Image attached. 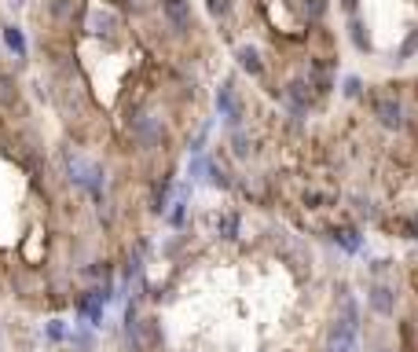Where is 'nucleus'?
I'll return each mask as SVG.
<instances>
[{"label": "nucleus", "mask_w": 418, "mask_h": 352, "mask_svg": "<svg viewBox=\"0 0 418 352\" xmlns=\"http://www.w3.org/2000/svg\"><path fill=\"white\" fill-rule=\"evenodd\" d=\"M323 352H360V305L345 283L337 286V312L326 327Z\"/></svg>", "instance_id": "f257e3e1"}, {"label": "nucleus", "mask_w": 418, "mask_h": 352, "mask_svg": "<svg viewBox=\"0 0 418 352\" xmlns=\"http://www.w3.org/2000/svg\"><path fill=\"white\" fill-rule=\"evenodd\" d=\"M62 165H67V180L74 187H81L88 191L96 202H103V194H107V173H103V165L92 162V158H85V154H77V151H62Z\"/></svg>", "instance_id": "f03ea898"}, {"label": "nucleus", "mask_w": 418, "mask_h": 352, "mask_svg": "<svg viewBox=\"0 0 418 352\" xmlns=\"http://www.w3.org/2000/svg\"><path fill=\"white\" fill-rule=\"evenodd\" d=\"M77 22H81V30L88 37H96V41H117V37H122V15L110 11V8H81Z\"/></svg>", "instance_id": "7ed1b4c3"}, {"label": "nucleus", "mask_w": 418, "mask_h": 352, "mask_svg": "<svg viewBox=\"0 0 418 352\" xmlns=\"http://www.w3.org/2000/svg\"><path fill=\"white\" fill-rule=\"evenodd\" d=\"M128 133H133V143L140 151H158L165 143V121L151 110H140L133 121H128Z\"/></svg>", "instance_id": "20e7f679"}, {"label": "nucleus", "mask_w": 418, "mask_h": 352, "mask_svg": "<svg viewBox=\"0 0 418 352\" xmlns=\"http://www.w3.org/2000/svg\"><path fill=\"white\" fill-rule=\"evenodd\" d=\"M158 8H162V19H165L169 30H173V37H191L194 33L191 0H158Z\"/></svg>", "instance_id": "39448f33"}, {"label": "nucleus", "mask_w": 418, "mask_h": 352, "mask_svg": "<svg viewBox=\"0 0 418 352\" xmlns=\"http://www.w3.org/2000/svg\"><path fill=\"white\" fill-rule=\"evenodd\" d=\"M371 107H374V117L382 128H389V133H400L403 128V107L396 96H374Z\"/></svg>", "instance_id": "423d86ee"}, {"label": "nucleus", "mask_w": 418, "mask_h": 352, "mask_svg": "<svg viewBox=\"0 0 418 352\" xmlns=\"http://www.w3.org/2000/svg\"><path fill=\"white\" fill-rule=\"evenodd\" d=\"M217 110H220V117L231 125V128H239V121H242V103H239V96H235V85L231 81H224L217 88Z\"/></svg>", "instance_id": "0eeeda50"}, {"label": "nucleus", "mask_w": 418, "mask_h": 352, "mask_svg": "<svg viewBox=\"0 0 418 352\" xmlns=\"http://www.w3.org/2000/svg\"><path fill=\"white\" fill-rule=\"evenodd\" d=\"M367 305L378 312V316H396V290L389 283H371L367 286Z\"/></svg>", "instance_id": "6e6552de"}, {"label": "nucleus", "mask_w": 418, "mask_h": 352, "mask_svg": "<svg viewBox=\"0 0 418 352\" xmlns=\"http://www.w3.org/2000/svg\"><path fill=\"white\" fill-rule=\"evenodd\" d=\"M22 107V88H19V77L11 70H0V114Z\"/></svg>", "instance_id": "1a4fd4ad"}, {"label": "nucleus", "mask_w": 418, "mask_h": 352, "mask_svg": "<svg viewBox=\"0 0 418 352\" xmlns=\"http://www.w3.org/2000/svg\"><path fill=\"white\" fill-rule=\"evenodd\" d=\"M286 99H290V107H294V114L301 117L308 107H312V99H316V92H312V85L305 81V77H294L290 85H286Z\"/></svg>", "instance_id": "9d476101"}, {"label": "nucleus", "mask_w": 418, "mask_h": 352, "mask_svg": "<svg viewBox=\"0 0 418 352\" xmlns=\"http://www.w3.org/2000/svg\"><path fill=\"white\" fill-rule=\"evenodd\" d=\"M0 41L8 44V51H11L15 59H26V56H30V44H26V33H22V26H15V22L0 26Z\"/></svg>", "instance_id": "9b49d317"}, {"label": "nucleus", "mask_w": 418, "mask_h": 352, "mask_svg": "<svg viewBox=\"0 0 418 352\" xmlns=\"http://www.w3.org/2000/svg\"><path fill=\"white\" fill-rule=\"evenodd\" d=\"M140 342H143V352H151V349H162V319L158 316H147V319H140Z\"/></svg>", "instance_id": "f8f14e48"}, {"label": "nucleus", "mask_w": 418, "mask_h": 352, "mask_svg": "<svg viewBox=\"0 0 418 352\" xmlns=\"http://www.w3.org/2000/svg\"><path fill=\"white\" fill-rule=\"evenodd\" d=\"M44 8H48V15L56 19V22H74L77 15H81V0H44Z\"/></svg>", "instance_id": "ddd939ff"}, {"label": "nucleus", "mask_w": 418, "mask_h": 352, "mask_svg": "<svg viewBox=\"0 0 418 352\" xmlns=\"http://www.w3.org/2000/svg\"><path fill=\"white\" fill-rule=\"evenodd\" d=\"M235 59H239V67L250 77H265V62H260V51L253 44H239L235 48Z\"/></svg>", "instance_id": "4468645a"}, {"label": "nucleus", "mask_w": 418, "mask_h": 352, "mask_svg": "<svg viewBox=\"0 0 418 352\" xmlns=\"http://www.w3.org/2000/svg\"><path fill=\"white\" fill-rule=\"evenodd\" d=\"M169 191H173V176H165L158 187H154V194H151V213L154 217H162L165 210H169Z\"/></svg>", "instance_id": "2eb2a0df"}, {"label": "nucleus", "mask_w": 418, "mask_h": 352, "mask_svg": "<svg viewBox=\"0 0 418 352\" xmlns=\"http://www.w3.org/2000/svg\"><path fill=\"white\" fill-rule=\"evenodd\" d=\"M217 235H220L224 242L239 239V213H220V217H217Z\"/></svg>", "instance_id": "dca6fc26"}, {"label": "nucleus", "mask_w": 418, "mask_h": 352, "mask_svg": "<svg viewBox=\"0 0 418 352\" xmlns=\"http://www.w3.org/2000/svg\"><path fill=\"white\" fill-rule=\"evenodd\" d=\"M231 154H235L239 162H246V158L253 154V140L246 136L242 128H235V133H231Z\"/></svg>", "instance_id": "f3484780"}, {"label": "nucleus", "mask_w": 418, "mask_h": 352, "mask_svg": "<svg viewBox=\"0 0 418 352\" xmlns=\"http://www.w3.org/2000/svg\"><path fill=\"white\" fill-rule=\"evenodd\" d=\"M349 37H352V44H356V51H371V37H367V26H363L360 19H352V22H349Z\"/></svg>", "instance_id": "a211bd4d"}, {"label": "nucleus", "mask_w": 418, "mask_h": 352, "mask_svg": "<svg viewBox=\"0 0 418 352\" xmlns=\"http://www.w3.org/2000/svg\"><path fill=\"white\" fill-rule=\"evenodd\" d=\"M173 210H169V224L173 228H184V220H187V199L184 194H176V202H169Z\"/></svg>", "instance_id": "6ab92c4d"}, {"label": "nucleus", "mask_w": 418, "mask_h": 352, "mask_svg": "<svg viewBox=\"0 0 418 352\" xmlns=\"http://www.w3.org/2000/svg\"><path fill=\"white\" fill-rule=\"evenodd\" d=\"M334 239H337V246H342V250H349V253H356V250H360V235L352 231V228L334 231Z\"/></svg>", "instance_id": "aec40b11"}, {"label": "nucleus", "mask_w": 418, "mask_h": 352, "mask_svg": "<svg viewBox=\"0 0 418 352\" xmlns=\"http://www.w3.org/2000/svg\"><path fill=\"white\" fill-rule=\"evenodd\" d=\"M231 8H235V0H206V11H209L213 19H228Z\"/></svg>", "instance_id": "412c9836"}, {"label": "nucleus", "mask_w": 418, "mask_h": 352, "mask_svg": "<svg viewBox=\"0 0 418 352\" xmlns=\"http://www.w3.org/2000/svg\"><path fill=\"white\" fill-rule=\"evenodd\" d=\"M342 92H345V99H360L363 96V81H360L356 74H349L345 81H342Z\"/></svg>", "instance_id": "4be33fe9"}, {"label": "nucleus", "mask_w": 418, "mask_h": 352, "mask_svg": "<svg viewBox=\"0 0 418 352\" xmlns=\"http://www.w3.org/2000/svg\"><path fill=\"white\" fill-rule=\"evenodd\" d=\"M356 213H360L363 220H378V206H374L371 199H363V194H356Z\"/></svg>", "instance_id": "5701e85b"}, {"label": "nucleus", "mask_w": 418, "mask_h": 352, "mask_svg": "<svg viewBox=\"0 0 418 352\" xmlns=\"http://www.w3.org/2000/svg\"><path fill=\"white\" fill-rule=\"evenodd\" d=\"M70 342L81 349V352H92V349H96V337L88 334V330H74V334H70Z\"/></svg>", "instance_id": "b1692460"}, {"label": "nucleus", "mask_w": 418, "mask_h": 352, "mask_svg": "<svg viewBox=\"0 0 418 352\" xmlns=\"http://www.w3.org/2000/svg\"><path fill=\"white\" fill-rule=\"evenodd\" d=\"M305 15L312 19V22H316V19H323V11H326V4H323V0H305Z\"/></svg>", "instance_id": "393cba45"}, {"label": "nucleus", "mask_w": 418, "mask_h": 352, "mask_svg": "<svg viewBox=\"0 0 418 352\" xmlns=\"http://www.w3.org/2000/svg\"><path fill=\"white\" fill-rule=\"evenodd\" d=\"M48 337H51V342H67V337H70L67 327H62V319H51L48 323Z\"/></svg>", "instance_id": "a878e982"}, {"label": "nucleus", "mask_w": 418, "mask_h": 352, "mask_svg": "<svg viewBox=\"0 0 418 352\" xmlns=\"http://www.w3.org/2000/svg\"><path fill=\"white\" fill-rule=\"evenodd\" d=\"M342 8H345V11H349V15H352V11H356V8H360V0H342Z\"/></svg>", "instance_id": "bb28decb"}, {"label": "nucleus", "mask_w": 418, "mask_h": 352, "mask_svg": "<svg viewBox=\"0 0 418 352\" xmlns=\"http://www.w3.org/2000/svg\"><path fill=\"white\" fill-rule=\"evenodd\" d=\"M22 4H26V0H8V8H15V11H19Z\"/></svg>", "instance_id": "cd10ccee"}, {"label": "nucleus", "mask_w": 418, "mask_h": 352, "mask_svg": "<svg viewBox=\"0 0 418 352\" xmlns=\"http://www.w3.org/2000/svg\"><path fill=\"white\" fill-rule=\"evenodd\" d=\"M382 352H389V349H382Z\"/></svg>", "instance_id": "c85d7f7f"}]
</instances>
